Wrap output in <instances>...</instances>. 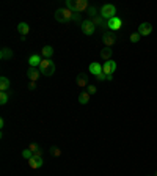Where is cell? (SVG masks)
I'll list each match as a JSON object with an SVG mask.
<instances>
[{
	"instance_id": "cell-13",
	"label": "cell",
	"mask_w": 157,
	"mask_h": 176,
	"mask_svg": "<svg viewBox=\"0 0 157 176\" xmlns=\"http://www.w3.org/2000/svg\"><path fill=\"white\" fill-rule=\"evenodd\" d=\"M88 71L94 75V77H97V75H99L101 72H104V71H102V65H101V63H97V61L91 63V65H90V68H88Z\"/></svg>"
},
{
	"instance_id": "cell-26",
	"label": "cell",
	"mask_w": 157,
	"mask_h": 176,
	"mask_svg": "<svg viewBox=\"0 0 157 176\" xmlns=\"http://www.w3.org/2000/svg\"><path fill=\"white\" fill-rule=\"evenodd\" d=\"M91 20L94 22V25H99V27H104L102 24H104V20H105V19H104L102 16H96V17H94V19H91Z\"/></svg>"
},
{
	"instance_id": "cell-27",
	"label": "cell",
	"mask_w": 157,
	"mask_h": 176,
	"mask_svg": "<svg viewBox=\"0 0 157 176\" xmlns=\"http://www.w3.org/2000/svg\"><path fill=\"white\" fill-rule=\"evenodd\" d=\"M140 38H141V35H140L138 32H137V33H132V35H130V43H138Z\"/></svg>"
},
{
	"instance_id": "cell-24",
	"label": "cell",
	"mask_w": 157,
	"mask_h": 176,
	"mask_svg": "<svg viewBox=\"0 0 157 176\" xmlns=\"http://www.w3.org/2000/svg\"><path fill=\"white\" fill-rule=\"evenodd\" d=\"M65 8H68L72 13H75V2H72V0H66V2H65Z\"/></svg>"
},
{
	"instance_id": "cell-33",
	"label": "cell",
	"mask_w": 157,
	"mask_h": 176,
	"mask_svg": "<svg viewBox=\"0 0 157 176\" xmlns=\"http://www.w3.org/2000/svg\"><path fill=\"white\" fill-rule=\"evenodd\" d=\"M3 126H5V120L2 118V120H0V129H3Z\"/></svg>"
},
{
	"instance_id": "cell-29",
	"label": "cell",
	"mask_w": 157,
	"mask_h": 176,
	"mask_svg": "<svg viewBox=\"0 0 157 176\" xmlns=\"http://www.w3.org/2000/svg\"><path fill=\"white\" fill-rule=\"evenodd\" d=\"M29 148H30V149H32V151H33V154H35V153H36V151H39V149H41V148H39V146H38V145H36V143H32V145H30V146H29Z\"/></svg>"
},
{
	"instance_id": "cell-34",
	"label": "cell",
	"mask_w": 157,
	"mask_h": 176,
	"mask_svg": "<svg viewBox=\"0 0 157 176\" xmlns=\"http://www.w3.org/2000/svg\"><path fill=\"white\" fill-rule=\"evenodd\" d=\"M154 176H157V171H155V174H154Z\"/></svg>"
},
{
	"instance_id": "cell-15",
	"label": "cell",
	"mask_w": 157,
	"mask_h": 176,
	"mask_svg": "<svg viewBox=\"0 0 157 176\" xmlns=\"http://www.w3.org/2000/svg\"><path fill=\"white\" fill-rule=\"evenodd\" d=\"M43 164H44V160H43V157H32L30 160H29V165H30V168H41L43 167Z\"/></svg>"
},
{
	"instance_id": "cell-21",
	"label": "cell",
	"mask_w": 157,
	"mask_h": 176,
	"mask_svg": "<svg viewBox=\"0 0 157 176\" xmlns=\"http://www.w3.org/2000/svg\"><path fill=\"white\" fill-rule=\"evenodd\" d=\"M10 96H11V91H0V104L5 106L10 101Z\"/></svg>"
},
{
	"instance_id": "cell-31",
	"label": "cell",
	"mask_w": 157,
	"mask_h": 176,
	"mask_svg": "<svg viewBox=\"0 0 157 176\" xmlns=\"http://www.w3.org/2000/svg\"><path fill=\"white\" fill-rule=\"evenodd\" d=\"M29 90H30V91L36 90V82H30V83H29Z\"/></svg>"
},
{
	"instance_id": "cell-7",
	"label": "cell",
	"mask_w": 157,
	"mask_h": 176,
	"mask_svg": "<svg viewBox=\"0 0 157 176\" xmlns=\"http://www.w3.org/2000/svg\"><path fill=\"white\" fill-rule=\"evenodd\" d=\"M102 41H104V44H105V47H112V46L116 43V36H115V33L107 32V33H104Z\"/></svg>"
},
{
	"instance_id": "cell-14",
	"label": "cell",
	"mask_w": 157,
	"mask_h": 176,
	"mask_svg": "<svg viewBox=\"0 0 157 176\" xmlns=\"http://www.w3.org/2000/svg\"><path fill=\"white\" fill-rule=\"evenodd\" d=\"M112 55H113V50H112V47H104V49L101 50V58H102L104 61H109V60H112Z\"/></svg>"
},
{
	"instance_id": "cell-19",
	"label": "cell",
	"mask_w": 157,
	"mask_h": 176,
	"mask_svg": "<svg viewBox=\"0 0 157 176\" xmlns=\"http://www.w3.org/2000/svg\"><path fill=\"white\" fill-rule=\"evenodd\" d=\"M90 93L85 90V91H82L80 94H78V104H82V106H87L88 102H90Z\"/></svg>"
},
{
	"instance_id": "cell-23",
	"label": "cell",
	"mask_w": 157,
	"mask_h": 176,
	"mask_svg": "<svg viewBox=\"0 0 157 176\" xmlns=\"http://www.w3.org/2000/svg\"><path fill=\"white\" fill-rule=\"evenodd\" d=\"M22 157H24V159H27V160H30V159L33 157V151H32L30 148L24 149V151H22Z\"/></svg>"
},
{
	"instance_id": "cell-8",
	"label": "cell",
	"mask_w": 157,
	"mask_h": 176,
	"mask_svg": "<svg viewBox=\"0 0 157 176\" xmlns=\"http://www.w3.org/2000/svg\"><path fill=\"white\" fill-rule=\"evenodd\" d=\"M138 33H140L141 36H148V35H151V33H152V25H151L149 22H143V24H140V25H138Z\"/></svg>"
},
{
	"instance_id": "cell-4",
	"label": "cell",
	"mask_w": 157,
	"mask_h": 176,
	"mask_svg": "<svg viewBox=\"0 0 157 176\" xmlns=\"http://www.w3.org/2000/svg\"><path fill=\"white\" fill-rule=\"evenodd\" d=\"M82 32L85 33V35H88V36H93L94 35V32H96V25H94V22L91 20V19H87V20H83L82 22Z\"/></svg>"
},
{
	"instance_id": "cell-5",
	"label": "cell",
	"mask_w": 157,
	"mask_h": 176,
	"mask_svg": "<svg viewBox=\"0 0 157 176\" xmlns=\"http://www.w3.org/2000/svg\"><path fill=\"white\" fill-rule=\"evenodd\" d=\"M107 27L110 29V32H116V30H119L123 27V20L118 16H115V17H112V19L107 20Z\"/></svg>"
},
{
	"instance_id": "cell-28",
	"label": "cell",
	"mask_w": 157,
	"mask_h": 176,
	"mask_svg": "<svg viewBox=\"0 0 157 176\" xmlns=\"http://www.w3.org/2000/svg\"><path fill=\"white\" fill-rule=\"evenodd\" d=\"M87 91H88L90 94H94V93L97 91V88H96L94 85H88V87H87Z\"/></svg>"
},
{
	"instance_id": "cell-1",
	"label": "cell",
	"mask_w": 157,
	"mask_h": 176,
	"mask_svg": "<svg viewBox=\"0 0 157 176\" xmlns=\"http://www.w3.org/2000/svg\"><path fill=\"white\" fill-rule=\"evenodd\" d=\"M72 17H74V13L68 8H58L55 11V19L61 24H69L72 20Z\"/></svg>"
},
{
	"instance_id": "cell-16",
	"label": "cell",
	"mask_w": 157,
	"mask_h": 176,
	"mask_svg": "<svg viewBox=\"0 0 157 176\" xmlns=\"http://www.w3.org/2000/svg\"><path fill=\"white\" fill-rule=\"evenodd\" d=\"M0 58L2 60H11L13 58V50L10 47H2V50H0Z\"/></svg>"
},
{
	"instance_id": "cell-9",
	"label": "cell",
	"mask_w": 157,
	"mask_h": 176,
	"mask_svg": "<svg viewBox=\"0 0 157 176\" xmlns=\"http://www.w3.org/2000/svg\"><path fill=\"white\" fill-rule=\"evenodd\" d=\"M75 2V13H85V11H88V8H90V5H88V2L87 0H74Z\"/></svg>"
},
{
	"instance_id": "cell-20",
	"label": "cell",
	"mask_w": 157,
	"mask_h": 176,
	"mask_svg": "<svg viewBox=\"0 0 157 176\" xmlns=\"http://www.w3.org/2000/svg\"><path fill=\"white\" fill-rule=\"evenodd\" d=\"M17 32L20 33V36H25V35H29V32H30V27H29V24H27V22H20V24L17 25Z\"/></svg>"
},
{
	"instance_id": "cell-10",
	"label": "cell",
	"mask_w": 157,
	"mask_h": 176,
	"mask_svg": "<svg viewBox=\"0 0 157 176\" xmlns=\"http://www.w3.org/2000/svg\"><path fill=\"white\" fill-rule=\"evenodd\" d=\"M27 75H29L30 82H36V80L41 77V71H39V68H29Z\"/></svg>"
},
{
	"instance_id": "cell-25",
	"label": "cell",
	"mask_w": 157,
	"mask_h": 176,
	"mask_svg": "<svg viewBox=\"0 0 157 176\" xmlns=\"http://www.w3.org/2000/svg\"><path fill=\"white\" fill-rule=\"evenodd\" d=\"M87 14H88L90 17H93V19H94V17L97 16V8H96V7H90V8H88V11H87Z\"/></svg>"
},
{
	"instance_id": "cell-11",
	"label": "cell",
	"mask_w": 157,
	"mask_h": 176,
	"mask_svg": "<svg viewBox=\"0 0 157 176\" xmlns=\"http://www.w3.org/2000/svg\"><path fill=\"white\" fill-rule=\"evenodd\" d=\"M44 58L41 57V55H38V54H33V55H30L29 57V65H30V68H39V65H41V61H43Z\"/></svg>"
},
{
	"instance_id": "cell-17",
	"label": "cell",
	"mask_w": 157,
	"mask_h": 176,
	"mask_svg": "<svg viewBox=\"0 0 157 176\" xmlns=\"http://www.w3.org/2000/svg\"><path fill=\"white\" fill-rule=\"evenodd\" d=\"M10 87H11L10 79L2 75V77H0V91H10Z\"/></svg>"
},
{
	"instance_id": "cell-22",
	"label": "cell",
	"mask_w": 157,
	"mask_h": 176,
	"mask_svg": "<svg viewBox=\"0 0 157 176\" xmlns=\"http://www.w3.org/2000/svg\"><path fill=\"white\" fill-rule=\"evenodd\" d=\"M49 151H50V154L54 156V157H60V156H61V149H60L58 146H52Z\"/></svg>"
},
{
	"instance_id": "cell-2",
	"label": "cell",
	"mask_w": 157,
	"mask_h": 176,
	"mask_svg": "<svg viewBox=\"0 0 157 176\" xmlns=\"http://www.w3.org/2000/svg\"><path fill=\"white\" fill-rule=\"evenodd\" d=\"M39 71H41V75H46V77H50V75H54L55 72V63L52 60H47L44 58L39 65Z\"/></svg>"
},
{
	"instance_id": "cell-3",
	"label": "cell",
	"mask_w": 157,
	"mask_h": 176,
	"mask_svg": "<svg viewBox=\"0 0 157 176\" xmlns=\"http://www.w3.org/2000/svg\"><path fill=\"white\" fill-rule=\"evenodd\" d=\"M99 13H101V16L105 19V20H109V19H112V17L116 16V7L112 5V3H105V5L101 8Z\"/></svg>"
},
{
	"instance_id": "cell-6",
	"label": "cell",
	"mask_w": 157,
	"mask_h": 176,
	"mask_svg": "<svg viewBox=\"0 0 157 176\" xmlns=\"http://www.w3.org/2000/svg\"><path fill=\"white\" fill-rule=\"evenodd\" d=\"M102 71L104 74H107V75H112L115 71H116V63L113 60H109L105 63H102Z\"/></svg>"
},
{
	"instance_id": "cell-30",
	"label": "cell",
	"mask_w": 157,
	"mask_h": 176,
	"mask_svg": "<svg viewBox=\"0 0 157 176\" xmlns=\"http://www.w3.org/2000/svg\"><path fill=\"white\" fill-rule=\"evenodd\" d=\"M99 82H102V80H107V74H104V72H101L99 75H97V77H96Z\"/></svg>"
},
{
	"instance_id": "cell-12",
	"label": "cell",
	"mask_w": 157,
	"mask_h": 176,
	"mask_svg": "<svg viewBox=\"0 0 157 176\" xmlns=\"http://www.w3.org/2000/svg\"><path fill=\"white\" fill-rule=\"evenodd\" d=\"M77 85L80 87V88H87L88 87V75H85V72H80L77 75V79H75Z\"/></svg>"
},
{
	"instance_id": "cell-32",
	"label": "cell",
	"mask_w": 157,
	"mask_h": 176,
	"mask_svg": "<svg viewBox=\"0 0 157 176\" xmlns=\"http://www.w3.org/2000/svg\"><path fill=\"white\" fill-rule=\"evenodd\" d=\"M72 20L78 22V20H80V14H78V13H74V17H72Z\"/></svg>"
},
{
	"instance_id": "cell-18",
	"label": "cell",
	"mask_w": 157,
	"mask_h": 176,
	"mask_svg": "<svg viewBox=\"0 0 157 176\" xmlns=\"http://www.w3.org/2000/svg\"><path fill=\"white\" fill-rule=\"evenodd\" d=\"M41 55H43L44 58L50 60V57L54 55V47H52V46H44V47L41 49Z\"/></svg>"
}]
</instances>
